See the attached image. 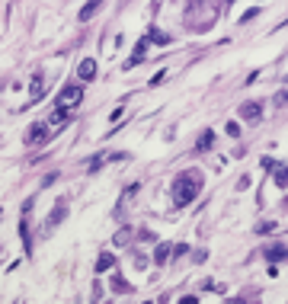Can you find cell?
I'll return each mask as SVG.
<instances>
[{
	"label": "cell",
	"mask_w": 288,
	"mask_h": 304,
	"mask_svg": "<svg viewBox=\"0 0 288 304\" xmlns=\"http://www.w3.org/2000/svg\"><path fill=\"white\" fill-rule=\"evenodd\" d=\"M173 202L176 205H189L192 198L198 196V192H202V173H198V170H189V173H180L173 179Z\"/></svg>",
	"instance_id": "obj_1"
},
{
	"label": "cell",
	"mask_w": 288,
	"mask_h": 304,
	"mask_svg": "<svg viewBox=\"0 0 288 304\" xmlns=\"http://www.w3.org/2000/svg\"><path fill=\"white\" fill-rule=\"evenodd\" d=\"M240 119L243 122H259V119H263V103H256V99L240 103Z\"/></svg>",
	"instance_id": "obj_2"
},
{
	"label": "cell",
	"mask_w": 288,
	"mask_h": 304,
	"mask_svg": "<svg viewBox=\"0 0 288 304\" xmlns=\"http://www.w3.org/2000/svg\"><path fill=\"white\" fill-rule=\"evenodd\" d=\"M68 218V202H64V198H61L58 205L52 208V215H48V221H45V228H58L61 221Z\"/></svg>",
	"instance_id": "obj_3"
},
{
	"label": "cell",
	"mask_w": 288,
	"mask_h": 304,
	"mask_svg": "<svg viewBox=\"0 0 288 304\" xmlns=\"http://www.w3.org/2000/svg\"><path fill=\"white\" fill-rule=\"evenodd\" d=\"M80 99H84V90H80V87H64V90H61V106H64V103H68V106H77Z\"/></svg>",
	"instance_id": "obj_4"
},
{
	"label": "cell",
	"mask_w": 288,
	"mask_h": 304,
	"mask_svg": "<svg viewBox=\"0 0 288 304\" xmlns=\"http://www.w3.org/2000/svg\"><path fill=\"white\" fill-rule=\"evenodd\" d=\"M77 77H80V80H93V77H96V61L84 58L80 61V68H77Z\"/></svg>",
	"instance_id": "obj_5"
},
{
	"label": "cell",
	"mask_w": 288,
	"mask_h": 304,
	"mask_svg": "<svg viewBox=\"0 0 288 304\" xmlns=\"http://www.w3.org/2000/svg\"><path fill=\"white\" fill-rule=\"evenodd\" d=\"M170 253H173V247H170V243H157V250H154V263H157V266H163V263L170 259Z\"/></svg>",
	"instance_id": "obj_6"
},
{
	"label": "cell",
	"mask_w": 288,
	"mask_h": 304,
	"mask_svg": "<svg viewBox=\"0 0 288 304\" xmlns=\"http://www.w3.org/2000/svg\"><path fill=\"white\" fill-rule=\"evenodd\" d=\"M45 135H48V128H45V122H42V125H36V128L26 131V144H36V141H42Z\"/></svg>",
	"instance_id": "obj_7"
},
{
	"label": "cell",
	"mask_w": 288,
	"mask_h": 304,
	"mask_svg": "<svg viewBox=\"0 0 288 304\" xmlns=\"http://www.w3.org/2000/svg\"><path fill=\"white\" fill-rule=\"evenodd\" d=\"M147 42H157V45H167V42H170V36H167V32H160L157 26H151V29H147Z\"/></svg>",
	"instance_id": "obj_8"
},
{
	"label": "cell",
	"mask_w": 288,
	"mask_h": 304,
	"mask_svg": "<svg viewBox=\"0 0 288 304\" xmlns=\"http://www.w3.org/2000/svg\"><path fill=\"white\" fill-rule=\"evenodd\" d=\"M115 266V256L112 253H103V256L96 259V272H106V269H112Z\"/></svg>",
	"instance_id": "obj_9"
},
{
	"label": "cell",
	"mask_w": 288,
	"mask_h": 304,
	"mask_svg": "<svg viewBox=\"0 0 288 304\" xmlns=\"http://www.w3.org/2000/svg\"><path fill=\"white\" fill-rule=\"evenodd\" d=\"M109 285H112V291H119V295H128V291H131V285L122 279V275H112V282H109Z\"/></svg>",
	"instance_id": "obj_10"
},
{
	"label": "cell",
	"mask_w": 288,
	"mask_h": 304,
	"mask_svg": "<svg viewBox=\"0 0 288 304\" xmlns=\"http://www.w3.org/2000/svg\"><path fill=\"white\" fill-rule=\"evenodd\" d=\"M212 141H215V131H202V135H198V141H196V147H198V151H208V147H212Z\"/></svg>",
	"instance_id": "obj_11"
},
{
	"label": "cell",
	"mask_w": 288,
	"mask_h": 304,
	"mask_svg": "<svg viewBox=\"0 0 288 304\" xmlns=\"http://www.w3.org/2000/svg\"><path fill=\"white\" fill-rule=\"evenodd\" d=\"M288 250L285 247H272V250H266V259H272V263H279V259H285Z\"/></svg>",
	"instance_id": "obj_12"
},
{
	"label": "cell",
	"mask_w": 288,
	"mask_h": 304,
	"mask_svg": "<svg viewBox=\"0 0 288 304\" xmlns=\"http://www.w3.org/2000/svg\"><path fill=\"white\" fill-rule=\"evenodd\" d=\"M128 240H131V228H122V231H115V247H125Z\"/></svg>",
	"instance_id": "obj_13"
},
{
	"label": "cell",
	"mask_w": 288,
	"mask_h": 304,
	"mask_svg": "<svg viewBox=\"0 0 288 304\" xmlns=\"http://www.w3.org/2000/svg\"><path fill=\"white\" fill-rule=\"evenodd\" d=\"M275 186H288V167L275 170Z\"/></svg>",
	"instance_id": "obj_14"
},
{
	"label": "cell",
	"mask_w": 288,
	"mask_h": 304,
	"mask_svg": "<svg viewBox=\"0 0 288 304\" xmlns=\"http://www.w3.org/2000/svg\"><path fill=\"white\" fill-rule=\"evenodd\" d=\"M93 13H96V3H87V7H80V19H90Z\"/></svg>",
	"instance_id": "obj_15"
},
{
	"label": "cell",
	"mask_w": 288,
	"mask_h": 304,
	"mask_svg": "<svg viewBox=\"0 0 288 304\" xmlns=\"http://www.w3.org/2000/svg\"><path fill=\"white\" fill-rule=\"evenodd\" d=\"M52 122H54V125H58V122H68V109L61 106V109H58V112H54V115H52Z\"/></svg>",
	"instance_id": "obj_16"
},
{
	"label": "cell",
	"mask_w": 288,
	"mask_h": 304,
	"mask_svg": "<svg viewBox=\"0 0 288 304\" xmlns=\"http://www.w3.org/2000/svg\"><path fill=\"white\" fill-rule=\"evenodd\" d=\"M228 135H231V138L240 135V125H237V122H228Z\"/></svg>",
	"instance_id": "obj_17"
},
{
	"label": "cell",
	"mask_w": 288,
	"mask_h": 304,
	"mask_svg": "<svg viewBox=\"0 0 288 304\" xmlns=\"http://www.w3.org/2000/svg\"><path fill=\"white\" fill-rule=\"evenodd\" d=\"M275 106H288V93H285V90H282L279 96H275Z\"/></svg>",
	"instance_id": "obj_18"
},
{
	"label": "cell",
	"mask_w": 288,
	"mask_h": 304,
	"mask_svg": "<svg viewBox=\"0 0 288 304\" xmlns=\"http://www.w3.org/2000/svg\"><path fill=\"white\" fill-rule=\"evenodd\" d=\"M253 16H259V7H253V10H247V13H243V19H240V23H247V19H253Z\"/></svg>",
	"instance_id": "obj_19"
},
{
	"label": "cell",
	"mask_w": 288,
	"mask_h": 304,
	"mask_svg": "<svg viewBox=\"0 0 288 304\" xmlns=\"http://www.w3.org/2000/svg\"><path fill=\"white\" fill-rule=\"evenodd\" d=\"M180 304H198V298H196V295H182Z\"/></svg>",
	"instance_id": "obj_20"
},
{
	"label": "cell",
	"mask_w": 288,
	"mask_h": 304,
	"mask_svg": "<svg viewBox=\"0 0 288 304\" xmlns=\"http://www.w3.org/2000/svg\"><path fill=\"white\" fill-rule=\"evenodd\" d=\"M256 231H259V234H269V231H275V224H272V221H269V224H259Z\"/></svg>",
	"instance_id": "obj_21"
},
{
	"label": "cell",
	"mask_w": 288,
	"mask_h": 304,
	"mask_svg": "<svg viewBox=\"0 0 288 304\" xmlns=\"http://www.w3.org/2000/svg\"><path fill=\"white\" fill-rule=\"evenodd\" d=\"M163 74H167V71H157V74H154V77H151V87H157V84H160V80H163Z\"/></svg>",
	"instance_id": "obj_22"
},
{
	"label": "cell",
	"mask_w": 288,
	"mask_h": 304,
	"mask_svg": "<svg viewBox=\"0 0 288 304\" xmlns=\"http://www.w3.org/2000/svg\"><path fill=\"white\" fill-rule=\"evenodd\" d=\"M228 304H243V298H231V301Z\"/></svg>",
	"instance_id": "obj_23"
},
{
	"label": "cell",
	"mask_w": 288,
	"mask_h": 304,
	"mask_svg": "<svg viewBox=\"0 0 288 304\" xmlns=\"http://www.w3.org/2000/svg\"><path fill=\"white\" fill-rule=\"evenodd\" d=\"M144 304H151V301H144Z\"/></svg>",
	"instance_id": "obj_24"
}]
</instances>
